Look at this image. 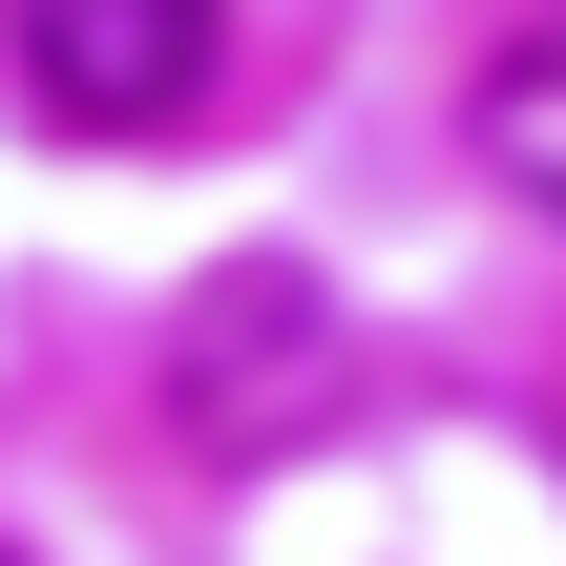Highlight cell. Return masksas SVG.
<instances>
[{
  "label": "cell",
  "instance_id": "cell-3",
  "mask_svg": "<svg viewBox=\"0 0 566 566\" xmlns=\"http://www.w3.org/2000/svg\"><path fill=\"white\" fill-rule=\"evenodd\" d=\"M483 168H504L525 210H566V21H525V42L483 63Z\"/></svg>",
  "mask_w": 566,
  "mask_h": 566
},
{
  "label": "cell",
  "instance_id": "cell-2",
  "mask_svg": "<svg viewBox=\"0 0 566 566\" xmlns=\"http://www.w3.org/2000/svg\"><path fill=\"white\" fill-rule=\"evenodd\" d=\"M168 378H189V441H294V420H336V294H294V273H210L189 294V336H168Z\"/></svg>",
  "mask_w": 566,
  "mask_h": 566
},
{
  "label": "cell",
  "instance_id": "cell-1",
  "mask_svg": "<svg viewBox=\"0 0 566 566\" xmlns=\"http://www.w3.org/2000/svg\"><path fill=\"white\" fill-rule=\"evenodd\" d=\"M0 21H21L42 126H105V147L189 126V105H210V63H231V0H0Z\"/></svg>",
  "mask_w": 566,
  "mask_h": 566
}]
</instances>
